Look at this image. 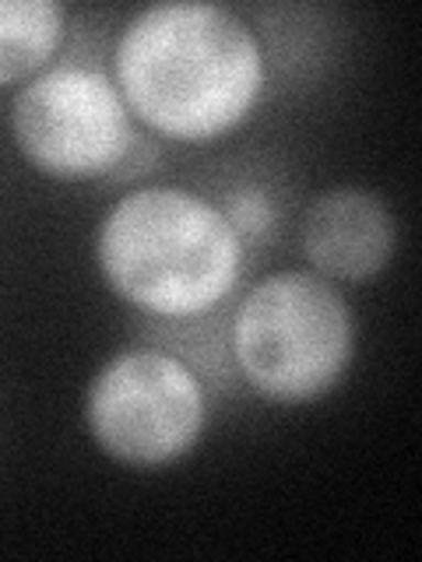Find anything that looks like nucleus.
<instances>
[{
    "label": "nucleus",
    "mask_w": 422,
    "mask_h": 562,
    "mask_svg": "<svg viewBox=\"0 0 422 562\" xmlns=\"http://www.w3.org/2000/svg\"><path fill=\"white\" fill-rule=\"evenodd\" d=\"M116 81L148 127L208 140L251 116L264 88V57L236 14L211 4H158L123 32Z\"/></svg>",
    "instance_id": "1"
},
{
    "label": "nucleus",
    "mask_w": 422,
    "mask_h": 562,
    "mask_svg": "<svg viewBox=\"0 0 422 562\" xmlns=\"http://www.w3.org/2000/svg\"><path fill=\"white\" fill-rule=\"evenodd\" d=\"M99 263L127 303L158 316H198L233 292L243 246L219 207L187 190L152 187L106 215Z\"/></svg>",
    "instance_id": "2"
},
{
    "label": "nucleus",
    "mask_w": 422,
    "mask_h": 562,
    "mask_svg": "<svg viewBox=\"0 0 422 562\" xmlns=\"http://www.w3.org/2000/svg\"><path fill=\"white\" fill-rule=\"evenodd\" d=\"M233 351L254 391L281 404L327 394L352 359L345 299L313 274H271L243 299Z\"/></svg>",
    "instance_id": "3"
},
{
    "label": "nucleus",
    "mask_w": 422,
    "mask_h": 562,
    "mask_svg": "<svg viewBox=\"0 0 422 562\" xmlns=\"http://www.w3.org/2000/svg\"><path fill=\"white\" fill-rule=\"evenodd\" d=\"M88 429L106 453L137 468L184 457L204 429V391L163 351H123L88 391Z\"/></svg>",
    "instance_id": "4"
},
{
    "label": "nucleus",
    "mask_w": 422,
    "mask_h": 562,
    "mask_svg": "<svg viewBox=\"0 0 422 562\" xmlns=\"http://www.w3.org/2000/svg\"><path fill=\"white\" fill-rule=\"evenodd\" d=\"M11 127L25 158L57 180H92L123 162L134 145L123 95L99 70L60 67L25 85Z\"/></svg>",
    "instance_id": "5"
},
{
    "label": "nucleus",
    "mask_w": 422,
    "mask_h": 562,
    "mask_svg": "<svg viewBox=\"0 0 422 562\" xmlns=\"http://www.w3.org/2000/svg\"><path fill=\"white\" fill-rule=\"evenodd\" d=\"M303 243L327 278L366 281L387 268L395 254V218L366 190H331L307 215Z\"/></svg>",
    "instance_id": "6"
},
{
    "label": "nucleus",
    "mask_w": 422,
    "mask_h": 562,
    "mask_svg": "<svg viewBox=\"0 0 422 562\" xmlns=\"http://www.w3.org/2000/svg\"><path fill=\"white\" fill-rule=\"evenodd\" d=\"M64 43V11L46 0H0V85L43 67Z\"/></svg>",
    "instance_id": "7"
},
{
    "label": "nucleus",
    "mask_w": 422,
    "mask_h": 562,
    "mask_svg": "<svg viewBox=\"0 0 422 562\" xmlns=\"http://www.w3.org/2000/svg\"><path fill=\"white\" fill-rule=\"evenodd\" d=\"M233 228L240 233H264L268 228V222H271V207H268V201L260 198V193H243V198L233 204Z\"/></svg>",
    "instance_id": "8"
}]
</instances>
